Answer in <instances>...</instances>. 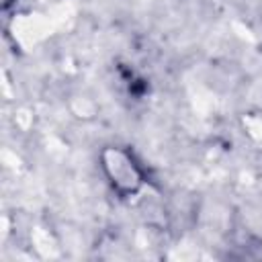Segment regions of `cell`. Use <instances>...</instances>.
<instances>
[{
	"label": "cell",
	"instance_id": "cell-1",
	"mask_svg": "<svg viewBox=\"0 0 262 262\" xmlns=\"http://www.w3.org/2000/svg\"><path fill=\"white\" fill-rule=\"evenodd\" d=\"M113 158H115L113 164H111V162L104 164L106 170H108V174H111V178H113V184H115L121 192H123V190H125V192H127V190H135L137 184H139V174H137L133 162H131L125 154H121V151H115Z\"/></svg>",
	"mask_w": 262,
	"mask_h": 262
}]
</instances>
